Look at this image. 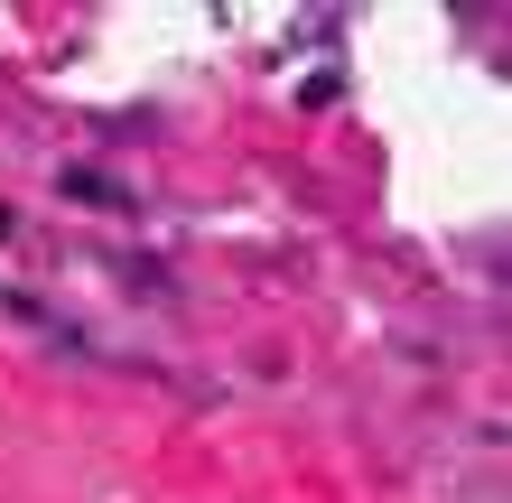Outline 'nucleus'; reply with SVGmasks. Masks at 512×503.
I'll list each match as a JSON object with an SVG mask.
<instances>
[{"instance_id":"nucleus-1","label":"nucleus","mask_w":512,"mask_h":503,"mask_svg":"<svg viewBox=\"0 0 512 503\" xmlns=\"http://www.w3.org/2000/svg\"><path fill=\"white\" fill-rule=\"evenodd\" d=\"M66 196H75V205H131V196L112 187V177H94V168H66Z\"/></svg>"}]
</instances>
